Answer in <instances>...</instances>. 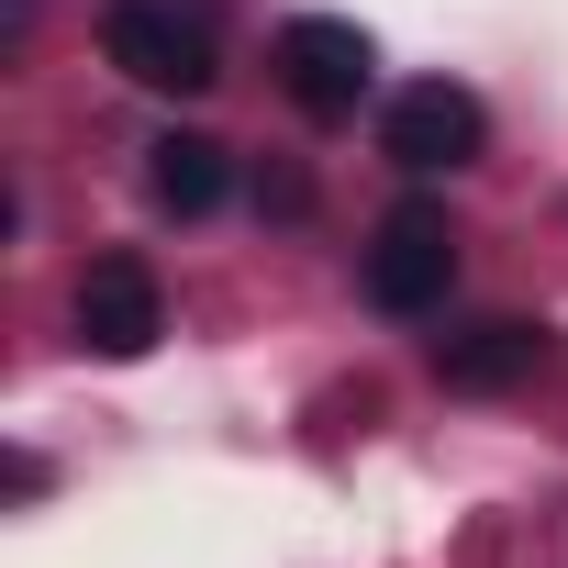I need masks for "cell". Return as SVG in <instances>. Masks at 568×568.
Masks as SVG:
<instances>
[{
	"mask_svg": "<svg viewBox=\"0 0 568 568\" xmlns=\"http://www.w3.org/2000/svg\"><path fill=\"white\" fill-rule=\"evenodd\" d=\"M101 57L134 90H168V101H190V90L223 79V34H212L201 0H112V12H101Z\"/></svg>",
	"mask_w": 568,
	"mask_h": 568,
	"instance_id": "obj_1",
	"label": "cell"
},
{
	"mask_svg": "<svg viewBox=\"0 0 568 568\" xmlns=\"http://www.w3.org/2000/svg\"><path fill=\"white\" fill-rule=\"evenodd\" d=\"M357 278H368V302L402 313V324L446 313V291H457V223H446V201H390Z\"/></svg>",
	"mask_w": 568,
	"mask_h": 568,
	"instance_id": "obj_2",
	"label": "cell"
},
{
	"mask_svg": "<svg viewBox=\"0 0 568 568\" xmlns=\"http://www.w3.org/2000/svg\"><path fill=\"white\" fill-rule=\"evenodd\" d=\"M278 90H291L313 123H346V112L379 90V45H368V23H346V12L278 23Z\"/></svg>",
	"mask_w": 568,
	"mask_h": 568,
	"instance_id": "obj_3",
	"label": "cell"
},
{
	"mask_svg": "<svg viewBox=\"0 0 568 568\" xmlns=\"http://www.w3.org/2000/svg\"><path fill=\"white\" fill-rule=\"evenodd\" d=\"M479 145H490V112H479V90H457V79H413V90H390V112H379V156L413 168V179L468 168Z\"/></svg>",
	"mask_w": 568,
	"mask_h": 568,
	"instance_id": "obj_4",
	"label": "cell"
},
{
	"mask_svg": "<svg viewBox=\"0 0 568 568\" xmlns=\"http://www.w3.org/2000/svg\"><path fill=\"white\" fill-rule=\"evenodd\" d=\"M79 346L90 357H112V368H134V357H156V335H168V291H156V267L145 256H90V278H79Z\"/></svg>",
	"mask_w": 568,
	"mask_h": 568,
	"instance_id": "obj_5",
	"label": "cell"
},
{
	"mask_svg": "<svg viewBox=\"0 0 568 568\" xmlns=\"http://www.w3.org/2000/svg\"><path fill=\"white\" fill-rule=\"evenodd\" d=\"M546 368V324H513V313H490V324H457V335H435V379L446 390H524Z\"/></svg>",
	"mask_w": 568,
	"mask_h": 568,
	"instance_id": "obj_6",
	"label": "cell"
},
{
	"mask_svg": "<svg viewBox=\"0 0 568 568\" xmlns=\"http://www.w3.org/2000/svg\"><path fill=\"white\" fill-rule=\"evenodd\" d=\"M145 190H156V212L201 223V212H223V190H234V156H223L212 134H156V145H145Z\"/></svg>",
	"mask_w": 568,
	"mask_h": 568,
	"instance_id": "obj_7",
	"label": "cell"
}]
</instances>
